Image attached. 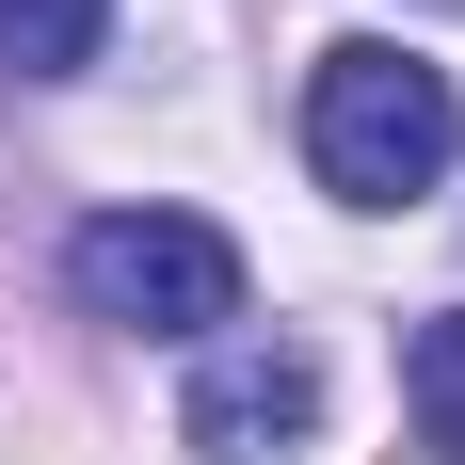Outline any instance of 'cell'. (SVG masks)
Masks as SVG:
<instances>
[{
    "instance_id": "1",
    "label": "cell",
    "mask_w": 465,
    "mask_h": 465,
    "mask_svg": "<svg viewBox=\"0 0 465 465\" xmlns=\"http://www.w3.org/2000/svg\"><path fill=\"white\" fill-rule=\"evenodd\" d=\"M450 161H465V96H450V64L370 48V33L305 64V177H322L337 209H418Z\"/></svg>"
},
{
    "instance_id": "2",
    "label": "cell",
    "mask_w": 465,
    "mask_h": 465,
    "mask_svg": "<svg viewBox=\"0 0 465 465\" xmlns=\"http://www.w3.org/2000/svg\"><path fill=\"white\" fill-rule=\"evenodd\" d=\"M64 289L129 337H225L241 322V241L193 225V209H96L64 241Z\"/></svg>"
},
{
    "instance_id": "3",
    "label": "cell",
    "mask_w": 465,
    "mask_h": 465,
    "mask_svg": "<svg viewBox=\"0 0 465 465\" xmlns=\"http://www.w3.org/2000/svg\"><path fill=\"white\" fill-rule=\"evenodd\" d=\"M177 433L209 465H289L305 433H322V353H305V337H225V353L193 370Z\"/></svg>"
},
{
    "instance_id": "4",
    "label": "cell",
    "mask_w": 465,
    "mask_h": 465,
    "mask_svg": "<svg viewBox=\"0 0 465 465\" xmlns=\"http://www.w3.org/2000/svg\"><path fill=\"white\" fill-rule=\"evenodd\" d=\"M113 0H0V81H81Z\"/></svg>"
},
{
    "instance_id": "5",
    "label": "cell",
    "mask_w": 465,
    "mask_h": 465,
    "mask_svg": "<svg viewBox=\"0 0 465 465\" xmlns=\"http://www.w3.org/2000/svg\"><path fill=\"white\" fill-rule=\"evenodd\" d=\"M401 401H418V433L465 465V305H433V322L401 337Z\"/></svg>"
},
{
    "instance_id": "6",
    "label": "cell",
    "mask_w": 465,
    "mask_h": 465,
    "mask_svg": "<svg viewBox=\"0 0 465 465\" xmlns=\"http://www.w3.org/2000/svg\"><path fill=\"white\" fill-rule=\"evenodd\" d=\"M418 16H465V0H418Z\"/></svg>"
}]
</instances>
